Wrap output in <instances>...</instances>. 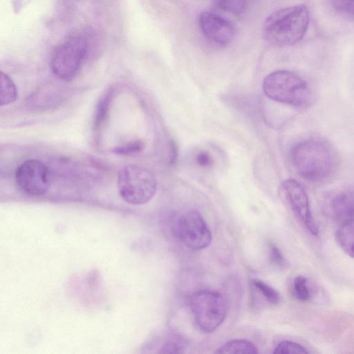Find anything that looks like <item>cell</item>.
<instances>
[{"label": "cell", "mask_w": 354, "mask_h": 354, "mask_svg": "<svg viewBox=\"0 0 354 354\" xmlns=\"http://www.w3.org/2000/svg\"><path fill=\"white\" fill-rule=\"evenodd\" d=\"M290 160L296 172L303 179L319 183L330 178L337 167L334 149L319 138H308L291 149Z\"/></svg>", "instance_id": "obj_1"}, {"label": "cell", "mask_w": 354, "mask_h": 354, "mask_svg": "<svg viewBox=\"0 0 354 354\" xmlns=\"http://www.w3.org/2000/svg\"><path fill=\"white\" fill-rule=\"evenodd\" d=\"M308 24L309 13L305 5L283 8L267 17L263 26V36L273 46H290L303 38Z\"/></svg>", "instance_id": "obj_2"}, {"label": "cell", "mask_w": 354, "mask_h": 354, "mask_svg": "<svg viewBox=\"0 0 354 354\" xmlns=\"http://www.w3.org/2000/svg\"><path fill=\"white\" fill-rule=\"evenodd\" d=\"M263 91L270 99L295 107L305 106L311 100L308 83L289 71H276L268 75L263 82Z\"/></svg>", "instance_id": "obj_3"}, {"label": "cell", "mask_w": 354, "mask_h": 354, "mask_svg": "<svg viewBox=\"0 0 354 354\" xmlns=\"http://www.w3.org/2000/svg\"><path fill=\"white\" fill-rule=\"evenodd\" d=\"M118 189L120 196L127 203L143 205L154 196L157 180L149 169L138 165H129L119 171Z\"/></svg>", "instance_id": "obj_4"}, {"label": "cell", "mask_w": 354, "mask_h": 354, "mask_svg": "<svg viewBox=\"0 0 354 354\" xmlns=\"http://www.w3.org/2000/svg\"><path fill=\"white\" fill-rule=\"evenodd\" d=\"M88 48V40L83 35H75L64 40L51 53L50 67L53 73L62 80H72L80 71Z\"/></svg>", "instance_id": "obj_5"}, {"label": "cell", "mask_w": 354, "mask_h": 354, "mask_svg": "<svg viewBox=\"0 0 354 354\" xmlns=\"http://www.w3.org/2000/svg\"><path fill=\"white\" fill-rule=\"evenodd\" d=\"M189 306L196 325L206 333L216 330L227 315L225 301L216 291L200 290L193 293Z\"/></svg>", "instance_id": "obj_6"}, {"label": "cell", "mask_w": 354, "mask_h": 354, "mask_svg": "<svg viewBox=\"0 0 354 354\" xmlns=\"http://www.w3.org/2000/svg\"><path fill=\"white\" fill-rule=\"evenodd\" d=\"M174 232L187 248L196 251L207 248L212 239L208 225L196 210L188 211L178 216L174 223Z\"/></svg>", "instance_id": "obj_7"}, {"label": "cell", "mask_w": 354, "mask_h": 354, "mask_svg": "<svg viewBox=\"0 0 354 354\" xmlns=\"http://www.w3.org/2000/svg\"><path fill=\"white\" fill-rule=\"evenodd\" d=\"M279 193L295 218L313 235L318 234V228L313 217L308 195L299 182L289 178L280 185Z\"/></svg>", "instance_id": "obj_8"}, {"label": "cell", "mask_w": 354, "mask_h": 354, "mask_svg": "<svg viewBox=\"0 0 354 354\" xmlns=\"http://www.w3.org/2000/svg\"><path fill=\"white\" fill-rule=\"evenodd\" d=\"M15 180L24 192L32 196L43 195L50 186L48 168L41 160H27L17 169Z\"/></svg>", "instance_id": "obj_9"}, {"label": "cell", "mask_w": 354, "mask_h": 354, "mask_svg": "<svg viewBox=\"0 0 354 354\" xmlns=\"http://www.w3.org/2000/svg\"><path fill=\"white\" fill-rule=\"evenodd\" d=\"M199 25L205 36L217 44L225 45L230 43L235 35L233 24L213 12H201Z\"/></svg>", "instance_id": "obj_10"}, {"label": "cell", "mask_w": 354, "mask_h": 354, "mask_svg": "<svg viewBox=\"0 0 354 354\" xmlns=\"http://www.w3.org/2000/svg\"><path fill=\"white\" fill-rule=\"evenodd\" d=\"M326 207L333 218L341 223L354 218V188L347 187L333 192L327 199Z\"/></svg>", "instance_id": "obj_11"}, {"label": "cell", "mask_w": 354, "mask_h": 354, "mask_svg": "<svg viewBox=\"0 0 354 354\" xmlns=\"http://www.w3.org/2000/svg\"><path fill=\"white\" fill-rule=\"evenodd\" d=\"M335 239L341 249L354 259V218L341 223L335 232Z\"/></svg>", "instance_id": "obj_12"}, {"label": "cell", "mask_w": 354, "mask_h": 354, "mask_svg": "<svg viewBox=\"0 0 354 354\" xmlns=\"http://www.w3.org/2000/svg\"><path fill=\"white\" fill-rule=\"evenodd\" d=\"M216 353L257 354L258 349L250 341L244 339H232L222 345Z\"/></svg>", "instance_id": "obj_13"}, {"label": "cell", "mask_w": 354, "mask_h": 354, "mask_svg": "<svg viewBox=\"0 0 354 354\" xmlns=\"http://www.w3.org/2000/svg\"><path fill=\"white\" fill-rule=\"evenodd\" d=\"M0 104L1 106L13 103L17 98V89L12 79L1 72L0 77Z\"/></svg>", "instance_id": "obj_14"}, {"label": "cell", "mask_w": 354, "mask_h": 354, "mask_svg": "<svg viewBox=\"0 0 354 354\" xmlns=\"http://www.w3.org/2000/svg\"><path fill=\"white\" fill-rule=\"evenodd\" d=\"M293 294L300 301L306 302L310 299L312 293L308 279L304 276H297L293 280Z\"/></svg>", "instance_id": "obj_15"}, {"label": "cell", "mask_w": 354, "mask_h": 354, "mask_svg": "<svg viewBox=\"0 0 354 354\" xmlns=\"http://www.w3.org/2000/svg\"><path fill=\"white\" fill-rule=\"evenodd\" d=\"M252 283L268 302L271 304L279 303L280 295L274 288L257 279H252Z\"/></svg>", "instance_id": "obj_16"}, {"label": "cell", "mask_w": 354, "mask_h": 354, "mask_svg": "<svg viewBox=\"0 0 354 354\" xmlns=\"http://www.w3.org/2000/svg\"><path fill=\"white\" fill-rule=\"evenodd\" d=\"M145 149V143L140 140H136L122 143L112 150L118 155L130 156L140 153Z\"/></svg>", "instance_id": "obj_17"}, {"label": "cell", "mask_w": 354, "mask_h": 354, "mask_svg": "<svg viewBox=\"0 0 354 354\" xmlns=\"http://www.w3.org/2000/svg\"><path fill=\"white\" fill-rule=\"evenodd\" d=\"M218 7L225 12L240 15L245 11L248 0H215Z\"/></svg>", "instance_id": "obj_18"}, {"label": "cell", "mask_w": 354, "mask_h": 354, "mask_svg": "<svg viewBox=\"0 0 354 354\" xmlns=\"http://www.w3.org/2000/svg\"><path fill=\"white\" fill-rule=\"evenodd\" d=\"M113 91H109L100 100L95 113V127L98 128L103 123L107 115Z\"/></svg>", "instance_id": "obj_19"}, {"label": "cell", "mask_w": 354, "mask_h": 354, "mask_svg": "<svg viewBox=\"0 0 354 354\" xmlns=\"http://www.w3.org/2000/svg\"><path fill=\"white\" fill-rule=\"evenodd\" d=\"M273 353L292 354L308 353L305 347L301 344L289 340H283L279 342L274 348Z\"/></svg>", "instance_id": "obj_20"}, {"label": "cell", "mask_w": 354, "mask_h": 354, "mask_svg": "<svg viewBox=\"0 0 354 354\" xmlns=\"http://www.w3.org/2000/svg\"><path fill=\"white\" fill-rule=\"evenodd\" d=\"M332 4L338 12L354 16V0H331Z\"/></svg>", "instance_id": "obj_21"}, {"label": "cell", "mask_w": 354, "mask_h": 354, "mask_svg": "<svg viewBox=\"0 0 354 354\" xmlns=\"http://www.w3.org/2000/svg\"><path fill=\"white\" fill-rule=\"evenodd\" d=\"M269 258L270 261L278 267L282 268L286 265V261L281 250L273 243L269 245Z\"/></svg>", "instance_id": "obj_22"}, {"label": "cell", "mask_w": 354, "mask_h": 354, "mask_svg": "<svg viewBox=\"0 0 354 354\" xmlns=\"http://www.w3.org/2000/svg\"><path fill=\"white\" fill-rule=\"evenodd\" d=\"M197 163L203 168H209L213 165V158L207 151H200L196 156Z\"/></svg>", "instance_id": "obj_23"}, {"label": "cell", "mask_w": 354, "mask_h": 354, "mask_svg": "<svg viewBox=\"0 0 354 354\" xmlns=\"http://www.w3.org/2000/svg\"><path fill=\"white\" fill-rule=\"evenodd\" d=\"M171 164L174 165V164H175V162L177 160V157H178L177 146L176 145V144L174 141H171Z\"/></svg>", "instance_id": "obj_24"}]
</instances>
